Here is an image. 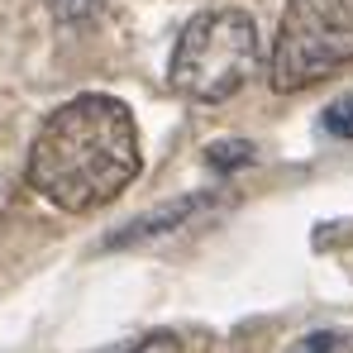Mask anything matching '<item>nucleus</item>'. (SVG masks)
Here are the masks:
<instances>
[{
  "mask_svg": "<svg viewBox=\"0 0 353 353\" xmlns=\"http://www.w3.org/2000/svg\"><path fill=\"white\" fill-rule=\"evenodd\" d=\"M139 176V129L129 105L86 91L58 105L29 143V186L58 210L110 205Z\"/></svg>",
  "mask_w": 353,
  "mask_h": 353,
  "instance_id": "nucleus-1",
  "label": "nucleus"
},
{
  "mask_svg": "<svg viewBox=\"0 0 353 353\" xmlns=\"http://www.w3.org/2000/svg\"><path fill=\"white\" fill-rule=\"evenodd\" d=\"M263 43H258V24L243 10H205L196 14L172 48V91L186 101L215 105L230 101L248 86V77L258 72Z\"/></svg>",
  "mask_w": 353,
  "mask_h": 353,
  "instance_id": "nucleus-2",
  "label": "nucleus"
},
{
  "mask_svg": "<svg viewBox=\"0 0 353 353\" xmlns=\"http://www.w3.org/2000/svg\"><path fill=\"white\" fill-rule=\"evenodd\" d=\"M353 62V5L349 0H287L268 81L272 91H305Z\"/></svg>",
  "mask_w": 353,
  "mask_h": 353,
  "instance_id": "nucleus-3",
  "label": "nucleus"
},
{
  "mask_svg": "<svg viewBox=\"0 0 353 353\" xmlns=\"http://www.w3.org/2000/svg\"><path fill=\"white\" fill-rule=\"evenodd\" d=\"M191 210H196V201H176V205H168V210H163V215H148V220H134V225H129L124 234H115L110 243H134V239H143V234H163L168 225H176V220H186Z\"/></svg>",
  "mask_w": 353,
  "mask_h": 353,
  "instance_id": "nucleus-4",
  "label": "nucleus"
},
{
  "mask_svg": "<svg viewBox=\"0 0 353 353\" xmlns=\"http://www.w3.org/2000/svg\"><path fill=\"white\" fill-rule=\"evenodd\" d=\"M287 353H353V334H344V330H315V334H301Z\"/></svg>",
  "mask_w": 353,
  "mask_h": 353,
  "instance_id": "nucleus-5",
  "label": "nucleus"
},
{
  "mask_svg": "<svg viewBox=\"0 0 353 353\" xmlns=\"http://www.w3.org/2000/svg\"><path fill=\"white\" fill-rule=\"evenodd\" d=\"M325 129H330L334 139H353V91L339 96V101L325 110Z\"/></svg>",
  "mask_w": 353,
  "mask_h": 353,
  "instance_id": "nucleus-6",
  "label": "nucleus"
},
{
  "mask_svg": "<svg viewBox=\"0 0 353 353\" xmlns=\"http://www.w3.org/2000/svg\"><path fill=\"white\" fill-rule=\"evenodd\" d=\"M248 143H215L205 158H210V168H234V163H248Z\"/></svg>",
  "mask_w": 353,
  "mask_h": 353,
  "instance_id": "nucleus-7",
  "label": "nucleus"
},
{
  "mask_svg": "<svg viewBox=\"0 0 353 353\" xmlns=\"http://www.w3.org/2000/svg\"><path fill=\"white\" fill-rule=\"evenodd\" d=\"M129 353H186V344H181L176 334H153V339H143V344H134Z\"/></svg>",
  "mask_w": 353,
  "mask_h": 353,
  "instance_id": "nucleus-8",
  "label": "nucleus"
}]
</instances>
